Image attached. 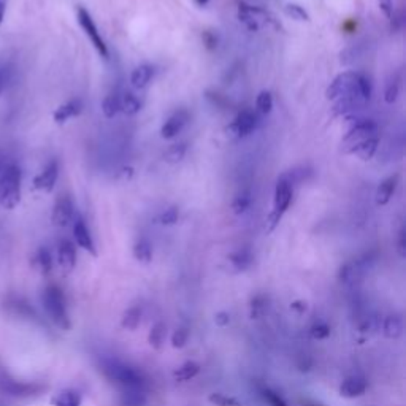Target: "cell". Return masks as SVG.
Here are the masks:
<instances>
[{"label": "cell", "instance_id": "cell-1", "mask_svg": "<svg viewBox=\"0 0 406 406\" xmlns=\"http://www.w3.org/2000/svg\"><path fill=\"white\" fill-rule=\"evenodd\" d=\"M23 172L11 155L0 153V209H13L21 202Z\"/></svg>", "mask_w": 406, "mask_h": 406}, {"label": "cell", "instance_id": "cell-2", "mask_svg": "<svg viewBox=\"0 0 406 406\" xmlns=\"http://www.w3.org/2000/svg\"><path fill=\"white\" fill-rule=\"evenodd\" d=\"M42 303L54 326H57L62 330L70 329L69 308H67V300L62 289L56 286V284H51V286L43 290Z\"/></svg>", "mask_w": 406, "mask_h": 406}, {"label": "cell", "instance_id": "cell-3", "mask_svg": "<svg viewBox=\"0 0 406 406\" xmlns=\"http://www.w3.org/2000/svg\"><path fill=\"white\" fill-rule=\"evenodd\" d=\"M102 371L111 383L121 385V389H143L146 388L145 378L140 371L133 370L128 365L114 361V358H106L102 362Z\"/></svg>", "mask_w": 406, "mask_h": 406}, {"label": "cell", "instance_id": "cell-4", "mask_svg": "<svg viewBox=\"0 0 406 406\" xmlns=\"http://www.w3.org/2000/svg\"><path fill=\"white\" fill-rule=\"evenodd\" d=\"M294 185L292 181L287 178L286 173H282L281 177L276 181V186H275V197H273V209L272 213L268 214V219H267V229L268 232H273L276 229V226L280 224L282 216L286 214V212L290 207V203H292L294 199Z\"/></svg>", "mask_w": 406, "mask_h": 406}, {"label": "cell", "instance_id": "cell-5", "mask_svg": "<svg viewBox=\"0 0 406 406\" xmlns=\"http://www.w3.org/2000/svg\"><path fill=\"white\" fill-rule=\"evenodd\" d=\"M238 19L240 23L251 32H257L262 26H270L276 31L281 29L278 19H276L268 10L260 9V6L248 5L245 2L238 4Z\"/></svg>", "mask_w": 406, "mask_h": 406}, {"label": "cell", "instance_id": "cell-6", "mask_svg": "<svg viewBox=\"0 0 406 406\" xmlns=\"http://www.w3.org/2000/svg\"><path fill=\"white\" fill-rule=\"evenodd\" d=\"M358 75H361L358 72H343L335 77L326 91L327 99L338 100L343 97H354L367 104V100L361 96V91H358Z\"/></svg>", "mask_w": 406, "mask_h": 406}, {"label": "cell", "instance_id": "cell-7", "mask_svg": "<svg viewBox=\"0 0 406 406\" xmlns=\"http://www.w3.org/2000/svg\"><path fill=\"white\" fill-rule=\"evenodd\" d=\"M42 385L19 381L10 371L0 367V392L10 397H32L42 392Z\"/></svg>", "mask_w": 406, "mask_h": 406}, {"label": "cell", "instance_id": "cell-8", "mask_svg": "<svg viewBox=\"0 0 406 406\" xmlns=\"http://www.w3.org/2000/svg\"><path fill=\"white\" fill-rule=\"evenodd\" d=\"M77 18H78V23L81 26V29L84 31L86 37L91 40V43L94 45V48L97 50V53L100 54V56L104 57V59L110 57V53H108V46L105 43V40L102 38L96 23H94L92 16L89 15V11H87L86 9H83V6H78Z\"/></svg>", "mask_w": 406, "mask_h": 406}, {"label": "cell", "instance_id": "cell-9", "mask_svg": "<svg viewBox=\"0 0 406 406\" xmlns=\"http://www.w3.org/2000/svg\"><path fill=\"white\" fill-rule=\"evenodd\" d=\"M259 126V114L251 110H243L227 127V133L234 138H245L251 135Z\"/></svg>", "mask_w": 406, "mask_h": 406}, {"label": "cell", "instance_id": "cell-10", "mask_svg": "<svg viewBox=\"0 0 406 406\" xmlns=\"http://www.w3.org/2000/svg\"><path fill=\"white\" fill-rule=\"evenodd\" d=\"M376 132H378V124L373 119L356 116V119H351V126L348 128L346 135L343 137V141L349 146L361 140L376 137Z\"/></svg>", "mask_w": 406, "mask_h": 406}, {"label": "cell", "instance_id": "cell-11", "mask_svg": "<svg viewBox=\"0 0 406 406\" xmlns=\"http://www.w3.org/2000/svg\"><path fill=\"white\" fill-rule=\"evenodd\" d=\"M75 207L69 195H62L54 203L53 208V222L57 227H67L70 226L73 219H75Z\"/></svg>", "mask_w": 406, "mask_h": 406}, {"label": "cell", "instance_id": "cell-12", "mask_svg": "<svg viewBox=\"0 0 406 406\" xmlns=\"http://www.w3.org/2000/svg\"><path fill=\"white\" fill-rule=\"evenodd\" d=\"M59 177V164L56 160H51L45 165V168L33 178V189L42 192H51Z\"/></svg>", "mask_w": 406, "mask_h": 406}, {"label": "cell", "instance_id": "cell-13", "mask_svg": "<svg viewBox=\"0 0 406 406\" xmlns=\"http://www.w3.org/2000/svg\"><path fill=\"white\" fill-rule=\"evenodd\" d=\"M187 123H189V113L186 110L175 111L160 128L162 138H165V140L175 138L178 133L182 132V128L186 127Z\"/></svg>", "mask_w": 406, "mask_h": 406}, {"label": "cell", "instance_id": "cell-14", "mask_svg": "<svg viewBox=\"0 0 406 406\" xmlns=\"http://www.w3.org/2000/svg\"><path fill=\"white\" fill-rule=\"evenodd\" d=\"M73 236H75V241L79 248H83L84 251L91 253L96 256V245H94V240H92V235L89 232V229H87L84 219L81 218V216H75V219H73Z\"/></svg>", "mask_w": 406, "mask_h": 406}, {"label": "cell", "instance_id": "cell-15", "mask_svg": "<svg viewBox=\"0 0 406 406\" xmlns=\"http://www.w3.org/2000/svg\"><path fill=\"white\" fill-rule=\"evenodd\" d=\"M57 262L64 273L73 272L77 267V248L70 240H60L57 245Z\"/></svg>", "mask_w": 406, "mask_h": 406}, {"label": "cell", "instance_id": "cell-16", "mask_svg": "<svg viewBox=\"0 0 406 406\" xmlns=\"http://www.w3.org/2000/svg\"><path fill=\"white\" fill-rule=\"evenodd\" d=\"M378 145H380V138L370 137V138L357 141V143H354V145H349L346 153L354 154L362 160H370V159H373V155L376 154Z\"/></svg>", "mask_w": 406, "mask_h": 406}, {"label": "cell", "instance_id": "cell-17", "mask_svg": "<svg viewBox=\"0 0 406 406\" xmlns=\"http://www.w3.org/2000/svg\"><path fill=\"white\" fill-rule=\"evenodd\" d=\"M368 384L365 381V378L362 376H348L346 380H344L340 385V394L346 398H356V397H361L363 395L365 392H367Z\"/></svg>", "mask_w": 406, "mask_h": 406}, {"label": "cell", "instance_id": "cell-18", "mask_svg": "<svg viewBox=\"0 0 406 406\" xmlns=\"http://www.w3.org/2000/svg\"><path fill=\"white\" fill-rule=\"evenodd\" d=\"M398 180H400L398 178V175H392V177H388L380 182V186H378L376 189V195H375L376 205H380V207L388 205L390 199L394 197L395 189L398 186Z\"/></svg>", "mask_w": 406, "mask_h": 406}, {"label": "cell", "instance_id": "cell-19", "mask_svg": "<svg viewBox=\"0 0 406 406\" xmlns=\"http://www.w3.org/2000/svg\"><path fill=\"white\" fill-rule=\"evenodd\" d=\"M83 111V104H81V100L78 99H73L70 102H67V104L60 105L56 111H54L53 118L56 121L57 124H64L67 121L78 116V114Z\"/></svg>", "mask_w": 406, "mask_h": 406}, {"label": "cell", "instance_id": "cell-20", "mask_svg": "<svg viewBox=\"0 0 406 406\" xmlns=\"http://www.w3.org/2000/svg\"><path fill=\"white\" fill-rule=\"evenodd\" d=\"M365 267H367V260H353L346 263L340 270V280L346 284H354L362 278Z\"/></svg>", "mask_w": 406, "mask_h": 406}, {"label": "cell", "instance_id": "cell-21", "mask_svg": "<svg viewBox=\"0 0 406 406\" xmlns=\"http://www.w3.org/2000/svg\"><path fill=\"white\" fill-rule=\"evenodd\" d=\"M154 72H155L154 67L150 64L138 65L131 75L132 86L137 87V89H143V87H146L151 83V79L154 78Z\"/></svg>", "mask_w": 406, "mask_h": 406}, {"label": "cell", "instance_id": "cell-22", "mask_svg": "<svg viewBox=\"0 0 406 406\" xmlns=\"http://www.w3.org/2000/svg\"><path fill=\"white\" fill-rule=\"evenodd\" d=\"M383 334L390 338V340H397L403 334V321L398 314H389L384 317L383 321Z\"/></svg>", "mask_w": 406, "mask_h": 406}, {"label": "cell", "instance_id": "cell-23", "mask_svg": "<svg viewBox=\"0 0 406 406\" xmlns=\"http://www.w3.org/2000/svg\"><path fill=\"white\" fill-rule=\"evenodd\" d=\"M146 395L143 389H123L119 406H145Z\"/></svg>", "mask_w": 406, "mask_h": 406}, {"label": "cell", "instance_id": "cell-24", "mask_svg": "<svg viewBox=\"0 0 406 406\" xmlns=\"http://www.w3.org/2000/svg\"><path fill=\"white\" fill-rule=\"evenodd\" d=\"M400 89H402V77L400 73H394L390 75V78L385 83V89H384V100L385 104H395L398 96H400Z\"/></svg>", "mask_w": 406, "mask_h": 406}, {"label": "cell", "instance_id": "cell-25", "mask_svg": "<svg viewBox=\"0 0 406 406\" xmlns=\"http://www.w3.org/2000/svg\"><path fill=\"white\" fill-rule=\"evenodd\" d=\"M141 317H143V308L140 304H135V307H131L123 314L121 324L127 330H137L141 324Z\"/></svg>", "mask_w": 406, "mask_h": 406}, {"label": "cell", "instance_id": "cell-26", "mask_svg": "<svg viewBox=\"0 0 406 406\" xmlns=\"http://www.w3.org/2000/svg\"><path fill=\"white\" fill-rule=\"evenodd\" d=\"M253 203V192L251 189H241V191L235 195L232 202V209L235 214H245Z\"/></svg>", "mask_w": 406, "mask_h": 406}, {"label": "cell", "instance_id": "cell-27", "mask_svg": "<svg viewBox=\"0 0 406 406\" xmlns=\"http://www.w3.org/2000/svg\"><path fill=\"white\" fill-rule=\"evenodd\" d=\"M141 110V102L132 92H124L121 97V111H124L127 116H135Z\"/></svg>", "mask_w": 406, "mask_h": 406}, {"label": "cell", "instance_id": "cell-28", "mask_svg": "<svg viewBox=\"0 0 406 406\" xmlns=\"http://www.w3.org/2000/svg\"><path fill=\"white\" fill-rule=\"evenodd\" d=\"M165 335H167L165 324L164 322H155L150 330V335H148V341H150V344L154 349H160L165 343Z\"/></svg>", "mask_w": 406, "mask_h": 406}, {"label": "cell", "instance_id": "cell-29", "mask_svg": "<svg viewBox=\"0 0 406 406\" xmlns=\"http://www.w3.org/2000/svg\"><path fill=\"white\" fill-rule=\"evenodd\" d=\"M33 263L35 267L40 270L42 273H50L53 270V256L50 253L48 248H40L38 251L35 253V257H33Z\"/></svg>", "mask_w": 406, "mask_h": 406}, {"label": "cell", "instance_id": "cell-30", "mask_svg": "<svg viewBox=\"0 0 406 406\" xmlns=\"http://www.w3.org/2000/svg\"><path fill=\"white\" fill-rule=\"evenodd\" d=\"M273 110V96L272 92L262 91L256 99V113L259 116H267Z\"/></svg>", "mask_w": 406, "mask_h": 406}, {"label": "cell", "instance_id": "cell-31", "mask_svg": "<svg viewBox=\"0 0 406 406\" xmlns=\"http://www.w3.org/2000/svg\"><path fill=\"white\" fill-rule=\"evenodd\" d=\"M133 256H135V259L140 260V262H143V263L151 262V259H153V246H151V243L148 241L146 238L138 240L133 245Z\"/></svg>", "mask_w": 406, "mask_h": 406}, {"label": "cell", "instance_id": "cell-32", "mask_svg": "<svg viewBox=\"0 0 406 406\" xmlns=\"http://www.w3.org/2000/svg\"><path fill=\"white\" fill-rule=\"evenodd\" d=\"M102 111L106 118H114L121 111V97L118 94H108L102 102Z\"/></svg>", "mask_w": 406, "mask_h": 406}, {"label": "cell", "instance_id": "cell-33", "mask_svg": "<svg viewBox=\"0 0 406 406\" xmlns=\"http://www.w3.org/2000/svg\"><path fill=\"white\" fill-rule=\"evenodd\" d=\"M229 260L236 270H246L253 262V254L249 249H238L229 256Z\"/></svg>", "mask_w": 406, "mask_h": 406}, {"label": "cell", "instance_id": "cell-34", "mask_svg": "<svg viewBox=\"0 0 406 406\" xmlns=\"http://www.w3.org/2000/svg\"><path fill=\"white\" fill-rule=\"evenodd\" d=\"M199 371H200V367L195 362H186L185 365H181V367L175 371V380L177 381H181V383H185V381H191L194 380L195 376L199 375Z\"/></svg>", "mask_w": 406, "mask_h": 406}, {"label": "cell", "instance_id": "cell-35", "mask_svg": "<svg viewBox=\"0 0 406 406\" xmlns=\"http://www.w3.org/2000/svg\"><path fill=\"white\" fill-rule=\"evenodd\" d=\"M186 153H187V145L185 143V141H181V143H175L165 151L164 160L168 162V164H178V162L185 159Z\"/></svg>", "mask_w": 406, "mask_h": 406}, {"label": "cell", "instance_id": "cell-36", "mask_svg": "<svg viewBox=\"0 0 406 406\" xmlns=\"http://www.w3.org/2000/svg\"><path fill=\"white\" fill-rule=\"evenodd\" d=\"M54 406H81V395L75 390H62L54 398Z\"/></svg>", "mask_w": 406, "mask_h": 406}, {"label": "cell", "instance_id": "cell-37", "mask_svg": "<svg viewBox=\"0 0 406 406\" xmlns=\"http://www.w3.org/2000/svg\"><path fill=\"white\" fill-rule=\"evenodd\" d=\"M15 73L16 70L11 64L0 65V96H2V92L11 84L13 78H15Z\"/></svg>", "mask_w": 406, "mask_h": 406}, {"label": "cell", "instance_id": "cell-38", "mask_svg": "<svg viewBox=\"0 0 406 406\" xmlns=\"http://www.w3.org/2000/svg\"><path fill=\"white\" fill-rule=\"evenodd\" d=\"M284 11H286V15L289 18L295 19V21H302V23H308L309 21L308 11L304 10L303 6L297 5V4H287L286 9H284Z\"/></svg>", "mask_w": 406, "mask_h": 406}, {"label": "cell", "instance_id": "cell-39", "mask_svg": "<svg viewBox=\"0 0 406 406\" xmlns=\"http://www.w3.org/2000/svg\"><path fill=\"white\" fill-rule=\"evenodd\" d=\"M178 218H180V209L177 207H170L159 216V222L164 226H173L178 222Z\"/></svg>", "mask_w": 406, "mask_h": 406}, {"label": "cell", "instance_id": "cell-40", "mask_svg": "<svg viewBox=\"0 0 406 406\" xmlns=\"http://www.w3.org/2000/svg\"><path fill=\"white\" fill-rule=\"evenodd\" d=\"M189 340V329L187 327H178L173 331L172 335V346L173 348H182L186 346V343Z\"/></svg>", "mask_w": 406, "mask_h": 406}, {"label": "cell", "instance_id": "cell-41", "mask_svg": "<svg viewBox=\"0 0 406 406\" xmlns=\"http://www.w3.org/2000/svg\"><path fill=\"white\" fill-rule=\"evenodd\" d=\"M262 395H263V398H265V402L268 403V406H287L286 400H284L278 392H275L272 389H263Z\"/></svg>", "mask_w": 406, "mask_h": 406}, {"label": "cell", "instance_id": "cell-42", "mask_svg": "<svg viewBox=\"0 0 406 406\" xmlns=\"http://www.w3.org/2000/svg\"><path fill=\"white\" fill-rule=\"evenodd\" d=\"M209 402L214 406H241V403L236 402L235 398L227 397L224 394H212L209 395Z\"/></svg>", "mask_w": 406, "mask_h": 406}, {"label": "cell", "instance_id": "cell-43", "mask_svg": "<svg viewBox=\"0 0 406 406\" xmlns=\"http://www.w3.org/2000/svg\"><path fill=\"white\" fill-rule=\"evenodd\" d=\"M330 335V327L326 322H316L313 327H311V336L316 338V340H324Z\"/></svg>", "mask_w": 406, "mask_h": 406}, {"label": "cell", "instance_id": "cell-44", "mask_svg": "<svg viewBox=\"0 0 406 406\" xmlns=\"http://www.w3.org/2000/svg\"><path fill=\"white\" fill-rule=\"evenodd\" d=\"M380 10L384 13V16L390 19L394 16V0H376Z\"/></svg>", "mask_w": 406, "mask_h": 406}, {"label": "cell", "instance_id": "cell-45", "mask_svg": "<svg viewBox=\"0 0 406 406\" xmlns=\"http://www.w3.org/2000/svg\"><path fill=\"white\" fill-rule=\"evenodd\" d=\"M397 249H398V254H400V256L403 257V256H405V251H406V232H405V227H402L400 232H398Z\"/></svg>", "mask_w": 406, "mask_h": 406}, {"label": "cell", "instance_id": "cell-46", "mask_svg": "<svg viewBox=\"0 0 406 406\" xmlns=\"http://www.w3.org/2000/svg\"><path fill=\"white\" fill-rule=\"evenodd\" d=\"M203 40H205V43H207L208 48H216V46H218V40H216V37L213 35V33L205 32V35H203Z\"/></svg>", "mask_w": 406, "mask_h": 406}, {"label": "cell", "instance_id": "cell-47", "mask_svg": "<svg viewBox=\"0 0 406 406\" xmlns=\"http://www.w3.org/2000/svg\"><path fill=\"white\" fill-rule=\"evenodd\" d=\"M6 6H9V0H0V24L4 23V18H5Z\"/></svg>", "mask_w": 406, "mask_h": 406}, {"label": "cell", "instance_id": "cell-48", "mask_svg": "<svg viewBox=\"0 0 406 406\" xmlns=\"http://www.w3.org/2000/svg\"><path fill=\"white\" fill-rule=\"evenodd\" d=\"M208 2H209V0H195V4H197L199 6H207Z\"/></svg>", "mask_w": 406, "mask_h": 406}]
</instances>
